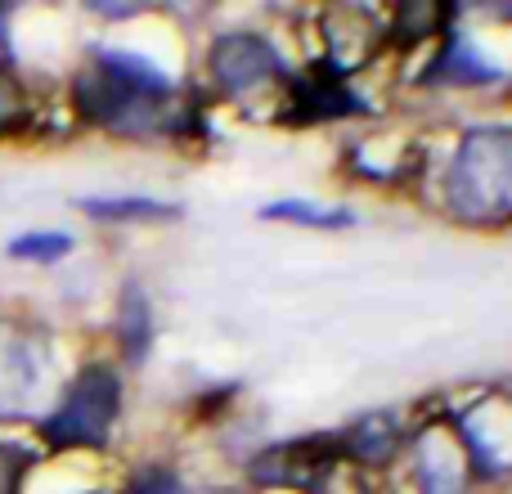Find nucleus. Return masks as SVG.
<instances>
[{"label": "nucleus", "instance_id": "1", "mask_svg": "<svg viewBox=\"0 0 512 494\" xmlns=\"http://www.w3.org/2000/svg\"><path fill=\"white\" fill-rule=\"evenodd\" d=\"M167 95H171L167 72L158 63L140 59V54H126V50H99L95 63L72 81L77 113L117 135L158 131Z\"/></svg>", "mask_w": 512, "mask_h": 494}, {"label": "nucleus", "instance_id": "2", "mask_svg": "<svg viewBox=\"0 0 512 494\" xmlns=\"http://www.w3.org/2000/svg\"><path fill=\"white\" fill-rule=\"evenodd\" d=\"M450 207L463 221H508L512 216V131L486 126L463 140L450 167Z\"/></svg>", "mask_w": 512, "mask_h": 494}, {"label": "nucleus", "instance_id": "3", "mask_svg": "<svg viewBox=\"0 0 512 494\" xmlns=\"http://www.w3.org/2000/svg\"><path fill=\"white\" fill-rule=\"evenodd\" d=\"M117 414H122V382L108 364H86L63 391L59 409L41 423V436L54 450H86V445H104L113 432Z\"/></svg>", "mask_w": 512, "mask_h": 494}, {"label": "nucleus", "instance_id": "4", "mask_svg": "<svg viewBox=\"0 0 512 494\" xmlns=\"http://www.w3.org/2000/svg\"><path fill=\"white\" fill-rule=\"evenodd\" d=\"M212 72L225 90L243 95V90L261 86V81L279 77V54L270 50V41L252 32H230L212 45Z\"/></svg>", "mask_w": 512, "mask_h": 494}, {"label": "nucleus", "instance_id": "5", "mask_svg": "<svg viewBox=\"0 0 512 494\" xmlns=\"http://www.w3.org/2000/svg\"><path fill=\"white\" fill-rule=\"evenodd\" d=\"M297 108L306 117H337V113H364V104L342 86V77L315 68L297 81Z\"/></svg>", "mask_w": 512, "mask_h": 494}, {"label": "nucleus", "instance_id": "6", "mask_svg": "<svg viewBox=\"0 0 512 494\" xmlns=\"http://www.w3.org/2000/svg\"><path fill=\"white\" fill-rule=\"evenodd\" d=\"M81 212L95 221H171L176 207L153 198H81Z\"/></svg>", "mask_w": 512, "mask_h": 494}, {"label": "nucleus", "instance_id": "7", "mask_svg": "<svg viewBox=\"0 0 512 494\" xmlns=\"http://www.w3.org/2000/svg\"><path fill=\"white\" fill-rule=\"evenodd\" d=\"M149 342H153V315H149V301H144V292L126 288L122 297V346H126V360L140 364L144 355H149Z\"/></svg>", "mask_w": 512, "mask_h": 494}, {"label": "nucleus", "instance_id": "8", "mask_svg": "<svg viewBox=\"0 0 512 494\" xmlns=\"http://www.w3.org/2000/svg\"><path fill=\"white\" fill-rule=\"evenodd\" d=\"M432 72H441V77H450V81H495L499 77L486 59H477L468 36H454V41L445 45V59L436 63Z\"/></svg>", "mask_w": 512, "mask_h": 494}, {"label": "nucleus", "instance_id": "9", "mask_svg": "<svg viewBox=\"0 0 512 494\" xmlns=\"http://www.w3.org/2000/svg\"><path fill=\"white\" fill-rule=\"evenodd\" d=\"M265 221H297V225H315V230H346V225H355L351 212H342V207H315V203H274L265 207Z\"/></svg>", "mask_w": 512, "mask_h": 494}, {"label": "nucleus", "instance_id": "10", "mask_svg": "<svg viewBox=\"0 0 512 494\" xmlns=\"http://www.w3.org/2000/svg\"><path fill=\"white\" fill-rule=\"evenodd\" d=\"M68 252H72V234H59V230L18 234V239H9V256H14V261H32V265H54Z\"/></svg>", "mask_w": 512, "mask_h": 494}, {"label": "nucleus", "instance_id": "11", "mask_svg": "<svg viewBox=\"0 0 512 494\" xmlns=\"http://www.w3.org/2000/svg\"><path fill=\"white\" fill-rule=\"evenodd\" d=\"M23 117H27L23 86H18V77L9 68H0V140H5V135H14L18 126H23Z\"/></svg>", "mask_w": 512, "mask_h": 494}, {"label": "nucleus", "instance_id": "12", "mask_svg": "<svg viewBox=\"0 0 512 494\" xmlns=\"http://www.w3.org/2000/svg\"><path fill=\"white\" fill-rule=\"evenodd\" d=\"M131 494H185V486H180L176 472H167V468H149V472H140V477H135Z\"/></svg>", "mask_w": 512, "mask_h": 494}, {"label": "nucleus", "instance_id": "13", "mask_svg": "<svg viewBox=\"0 0 512 494\" xmlns=\"http://www.w3.org/2000/svg\"><path fill=\"white\" fill-rule=\"evenodd\" d=\"M23 463H27L23 450L0 445V494H14L18 490V481H23Z\"/></svg>", "mask_w": 512, "mask_h": 494}, {"label": "nucleus", "instance_id": "14", "mask_svg": "<svg viewBox=\"0 0 512 494\" xmlns=\"http://www.w3.org/2000/svg\"><path fill=\"white\" fill-rule=\"evenodd\" d=\"M9 63V9H0V68Z\"/></svg>", "mask_w": 512, "mask_h": 494}]
</instances>
